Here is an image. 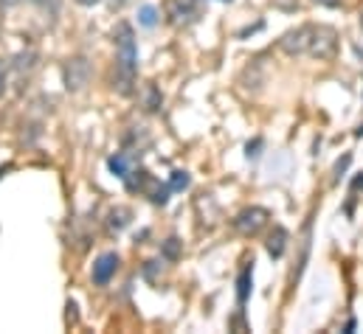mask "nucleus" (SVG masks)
<instances>
[{"instance_id":"1","label":"nucleus","mask_w":363,"mask_h":334,"mask_svg":"<svg viewBox=\"0 0 363 334\" xmlns=\"http://www.w3.org/2000/svg\"><path fill=\"white\" fill-rule=\"evenodd\" d=\"M281 48L290 57L310 54V57H318V59H330L335 54V48H338V37L327 25H301V28L284 34Z\"/></svg>"},{"instance_id":"2","label":"nucleus","mask_w":363,"mask_h":334,"mask_svg":"<svg viewBox=\"0 0 363 334\" xmlns=\"http://www.w3.org/2000/svg\"><path fill=\"white\" fill-rule=\"evenodd\" d=\"M113 42H116V79H113V87L121 96H130L133 82H135V71H138V48H135L133 28L127 23H118V28L113 34Z\"/></svg>"},{"instance_id":"3","label":"nucleus","mask_w":363,"mask_h":334,"mask_svg":"<svg viewBox=\"0 0 363 334\" xmlns=\"http://www.w3.org/2000/svg\"><path fill=\"white\" fill-rule=\"evenodd\" d=\"M91 79V62L85 57H74L65 62L62 68V82H65V90L68 93H79Z\"/></svg>"},{"instance_id":"4","label":"nucleus","mask_w":363,"mask_h":334,"mask_svg":"<svg viewBox=\"0 0 363 334\" xmlns=\"http://www.w3.org/2000/svg\"><path fill=\"white\" fill-rule=\"evenodd\" d=\"M265 222H268V211L265 208H245L237 219H234V228L240 231V234H245V236H254V234H259L262 228H265Z\"/></svg>"},{"instance_id":"5","label":"nucleus","mask_w":363,"mask_h":334,"mask_svg":"<svg viewBox=\"0 0 363 334\" xmlns=\"http://www.w3.org/2000/svg\"><path fill=\"white\" fill-rule=\"evenodd\" d=\"M116 270H118V255L116 253H101L93 261V284H99V287L110 284L113 275H116Z\"/></svg>"},{"instance_id":"6","label":"nucleus","mask_w":363,"mask_h":334,"mask_svg":"<svg viewBox=\"0 0 363 334\" xmlns=\"http://www.w3.org/2000/svg\"><path fill=\"white\" fill-rule=\"evenodd\" d=\"M194 8H197V0H169V17L175 23L189 20L194 14Z\"/></svg>"},{"instance_id":"7","label":"nucleus","mask_w":363,"mask_h":334,"mask_svg":"<svg viewBox=\"0 0 363 334\" xmlns=\"http://www.w3.org/2000/svg\"><path fill=\"white\" fill-rule=\"evenodd\" d=\"M284 245H287V231L284 228H273L271 239H268V253L273 258H279L284 253Z\"/></svg>"},{"instance_id":"8","label":"nucleus","mask_w":363,"mask_h":334,"mask_svg":"<svg viewBox=\"0 0 363 334\" xmlns=\"http://www.w3.org/2000/svg\"><path fill=\"white\" fill-rule=\"evenodd\" d=\"M130 208H113L110 211V231H124L130 225Z\"/></svg>"},{"instance_id":"9","label":"nucleus","mask_w":363,"mask_h":334,"mask_svg":"<svg viewBox=\"0 0 363 334\" xmlns=\"http://www.w3.org/2000/svg\"><path fill=\"white\" fill-rule=\"evenodd\" d=\"M248 292H251V267H245V270H242V275H240V281H237L240 304H245V301H248Z\"/></svg>"},{"instance_id":"10","label":"nucleus","mask_w":363,"mask_h":334,"mask_svg":"<svg viewBox=\"0 0 363 334\" xmlns=\"http://www.w3.org/2000/svg\"><path fill=\"white\" fill-rule=\"evenodd\" d=\"M138 20H141V25L152 28V25L158 23V11H155V6H141V11H138Z\"/></svg>"},{"instance_id":"11","label":"nucleus","mask_w":363,"mask_h":334,"mask_svg":"<svg viewBox=\"0 0 363 334\" xmlns=\"http://www.w3.org/2000/svg\"><path fill=\"white\" fill-rule=\"evenodd\" d=\"M110 171H113L116 177H121V180L127 177V161H124V155H113V158H110Z\"/></svg>"},{"instance_id":"12","label":"nucleus","mask_w":363,"mask_h":334,"mask_svg":"<svg viewBox=\"0 0 363 334\" xmlns=\"http://www.w3.org/2000/svg\"><path fill=\"white\" fill-rule=\"evenodd\" d=\"M161 107V93L158 87H147V110H158Z\"/></svg>"},{"instance_id":"13","label":"nucleus","mask_w":363,"mask_h":334,"mask_svg":"<svg viewBox=\"0 0 363 334\" xmlns=\"http://www.w3.org/2000/svg\"><path fill=\"white\" fill-rule=\"evenodd\" d=\"M186 185H189V174H186V171H175V174H172V183H169V188L181 191V188H186Z\"/></svg>"},{"instance_id":"14","label":"nucleus","mask_w":363,"mask_h":334,"mask_svg":"<svg viewBox=\"0 0 363 334\" xmlns=\"http://www.w3.org/2000/svg\"><path fill=\"white\" fill-rule=\"evenodd\" d=\"M164 253H167V258H178V253H181V242H178V239H167Z\"/></svg>"},{"instance_id":"15","label":"nucleus","mask_w":363,"mask_h":334,"mask_svg":"<svg viewBox=\"0 0 363 334\" xmlns=\"http://www.w3.org/2000/svg\"><path fill=\"white\" fill-rule=\"evenodd\" d=\"M6 74H9V65L0 62V96H3V90H6Z\"/></svg>"},{"instance_id":"16","label":"nucleus","mask_w":363,"mask_h":334,"mask_svg":"<svg viewBox=\"0 0 363 334\" xmlns=\"http://www.w3.org/2000/svg\"><path fill=\"white\" fill-rule=\"evenodd\" d=\"M350 166V155H347V158H344V161H341V163H338V166H335V174H338V177H341V171H344V168Z\"/></svg>"},{"instance_id":"17","label":"nucleus","mask_w":363,"mask_h":334,"mask_svg":"<svg viewBox=\"0 0 363 334\" xmlns=\"http://www.w3.org/2000/svg\"><path fill=\"white\" fill-rule=\"evenodd\" d=\"M14 3H20V0H0V6H3V8H9V6H14Z\"/></svg>"},{"instance_id":"18","label":"nucleus","mask_w":363,"mask_h":334,"mask_svg":"<svg viewBox=\"0 0 363 334\" xmlns=\"http://www.w3.org/2000/svg\"><path fill=\"white\" fill-rule=\"evenodd\" d=\"M77 3H79V6H96L99 0H77Z\"/></svg>"},{"instance_id":"19","label":"nucleus","mask_w":363,"mask_h":334,"mask_svg":"<svg viewBox=\"0 0 363 334\" xmlns=\"http://www.w3.org/2000/svg\"><path fill=\"white\" fill-rule=\"evenodd\" d=\"M110 3H113V6H116V8H121V6H124V3H127V0H110Z\"/></svg>"},{"instance_id":"20","label":"nucleus","mask_w":363,"mask_h":334,"mask_svg":"<svg viewBox=\"0 0 363 334\" xmlns=\"http://www.w3.org/2000/svg\"><path fill=\"white\" fill-rule=\"evenodd\" d=\"M315 3H324V6H335L338 0H315Z\"/></svg>"},{"instance_id":"21","label":"nucleus","mask_w":363,"mask_h":334,"mask_svg":"<svg viewBox=\"0 0 363 334\" xmlns=\"http://www.w3.org/2000/svg\"><path fill=\"white\" fill-rule=\"evenodd\" d=\"M223 3H228V0H223Z\"/></svg>"}]
</instances>
